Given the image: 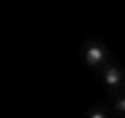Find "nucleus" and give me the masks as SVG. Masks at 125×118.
Masks as SVG:
<instances>
[{
	"mask_svg": "<svg viewBox=\"0 0 125 118\" xmlns=\"http://www.w3.org/2000/svg\"><path fill=\"white\" fill-rule=\"evenodd\" d=\"M89 118H105V116H103V114H98V111H96V114H92V116H89Z\"/></svg>",
	"mask_w": 125,
	"mask_h": 118,
	"instance_id": "nucleus-4",
	"label": "nucleus"
},
{
	"mask_svg": "<svg viewBox=\"0 0 125 118\" xmlns=\"http://www.w3.org/2000/svg\"><path fill=\"white\" fill-rule=\"evenodd\" d=\"M103 49L101 47H96V45H92L89 49H87V54H85V60L89 63V65H96V63H101L103 60Z\"/></svg>",
	"mask_w": 125,
	"mask_h": 118,
	"instance_id": "nucleus-1",
	"label": "nucleus"
},
{
	"mask_svg": "<svg viewBox=\"0 0 125 118\" xmlns=\"http://www.w3.org/2000/svg\"><path fill=\"white\" fill-rule=\"evenodd\" d=\"M116 109H118V111H125V98L116 102Z\"/></svg>",
	"mask_w": 125,
	"mask_h": 118,
	"instance_id": "nucleus-3",
	"label": "nucleus"
},
{
	"mask_svg": "<svg viewBox=\"0 0 125 118\" xmlns=\"http://www.w3.org/2000/svg\"><path fill=\"white\" fill-rule=\"evenodd\" d=\"M105 82H107L109 87L118 85V82H121V73H118L116 69H107V71H105Z\"/></svg>",
	"mask_w": 125,
	"mask_h": 118,
	"instance_id": "nucleus-2",
	"label": "nucleus"
}]
</instances>
